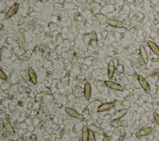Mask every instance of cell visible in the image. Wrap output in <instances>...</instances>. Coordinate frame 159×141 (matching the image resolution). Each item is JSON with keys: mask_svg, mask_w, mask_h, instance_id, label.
<instances>
[{"mask_svg": "<svg viewBox=\"0 0 159 141\" xmlns=\"http://www.w3.org/2000/svg\"><path fill=\"white\" fill-rule=\"evenodd\" d=\"M127 112V109H122L119 111H118V113H116L114 116H113V120H118L119 119H121V117H123V116H124L126 114Z\"/></svg>", "mask_w": 159, "mask_h": 141, "instance_id": "2e32d148", "label": "cell"}, {"mask_svg": "<svg viewBox=\"0 0 159 141\" xmlns=\"http://www.w3.org/2000/svg\"><path fill=\"white\" fill-rule=\"evenodd\" d=\"M21 141H26V139H22Z\"/></svg>", "mask_w": 159, "mask_h": 141, "instance_id": "d4e9b609", "label": "cell"}, {"mask_svg": "<svg viewBox=\"0 0 159 141\" xmlns=\"http://www.w3.org/2000/svg\"><path fill=\"white\" fill-rule=\"evenodd\" d=\"M88 128L94 133H99L101 131V129L99 128L94 125H90L88 127Z\"/></svg>", "mask_w": 159, "mask_h": 141, "instance_id": "e0dca14e", "label": "cell"}, {"mask_svg": "<svg viewBox=\"0 0 159 141\" xmlns=\"http://www.w3.org/2000/svg\"><path fill=\"white\" fill-rule=\"evenodd\" d=\"M97 35L96 33L94 31H92V34H91V40H94V41L96 42L97 41Z\"/></svg>", "mask_w": 159, "mask_h": 141, "instance_id": "44dd1931", "label": "cell"}, {"mask_svg": "<svg viewBox=\"0 0 159 141\" xmlns=\"http://www.w3.org/2000/svg\"><path fill=\"white\" fill-rule=\"evenodd\" d=\"M148 44L149 47L150 48V49L154 52V53L159 56V48L156 44L153 42L152 40H149Z\"/></svg>", "mask_w": 159, "mask_h": 141, "instance_id": "9a60e30c", "label": "cell"}, {"mask_svg": "<svg viewBox=\"0 0 159 141\" xmlns=\"http://www.w3.org/2000/svg\"><path fill=\"white\" fill-rule=\"evenodd\" d=\"M153 116H154L155 121H156V122H157V124L159 126V115L156 113H154Z\"/></svg>", "mask_w": 159, "mask_h": 141, "instance_id": "7402d4cb", "label": "cell"}, {"mask_svg": "<svg viewBox=\"0 0 159 141\" xmlns=\"http://www.w3.org/2000/svg\"><path fill=\"white\" fill-rule=\"evenodd\" d=\"M106 23L108 25L111 26L113 27L116 28H124L126 26L125 25L119 21L115 20V19H108L106 20Z\"/></svg>", "mask_w": 159, "mask_h": 141, "instance_id": "8992f818", "label": "cell"}, {"mask_svg": "<svg viewBox=\"0 0 159 141\" xmlns=\"http://www.w3.org/2000/svg\"><path fill=\"white\" fill-rule=\"evenodd\" d=\"M115 72V64L114 60H111L109 61L108 68V76L109 79H111L114 77Z\"/></svg>", "mask_w": 159, "mask_h": 141, "instance_id": "5b68a950", "label": "cell"}, {"mask_svg": "<svg viewBox=\"0 0 159 141\" xmlns=\"http://www.w3.org/2000/svg\"><path fill=\"white\" fill-rule=\"evenodd\" d=\"M138 80L140 85H141V86L143 88L144 90L147 93H149L150 92V88L149 83H147V81L145 80L144 78L141 75H139Z\"/></svg>", "mask_w": 159, "mask_h": 141, "instance_id": "3957f363", "label": "cell"}, {"mask_svg": "<svg viewBox=\"0 0 159 141\" xmlns=\"http://www.w3.org/2000/svg\"><path fill=\"white\" fill-rule=\"evenodd\" d=\"M111 126L113 127H121L125 126L127 124V122L124 120H113L111 122Z\"/></svg>", "mask_w": 159, "mask_h": 141, "instance_id": "4fadbf2b", "label": "cell"}, {"mask_svg": "<svg viewBox=\"0 0 159 141\" xmlns=\"http://www.w3.org/2000/svg\"><path fill=\"white\" fill-rule=\"evenodd\" d=\"M22 76L24 78V79L27 81H29L30 79H31L29 74H28L25 71H22Z\"/></svg>", "mask_w": 159, "mask_h": 141, "instance_id": "d6986e66", "label": "cell"}, {"mask_svg": "<svg viewBox=\"0 0 159 141\" xmlns=\"http://www.w3.org/2000/svg\"><path fill=\"white\" fill-rule=\"evenodd\" d=\"M24 43H25V40L24 39L23 35H22L20 37V44L22 47V46H24Z\"/></svg>", "mask_w": 159, "mask_h": 141, "instance_id": "603a6c76", "label": "cell"}, {"mask_svg": "<svg viewBox=\"0 0 159 141\" xmlns=\"http://www.w3.org/2000/svg\"><path fill=\"white\" fill-rule=\"evenodd\" d=\"M19 8H20V4H18V3H15V4H14L11 7L10 9L7 11V13L6 14V19H9L11 17H13L14 14L17 13Z\"/></svg>", "mask_w": 159, "mask_h": 141, "instance_id": "6da1fadb", "label": "cell"}, {"mask_svg": "<svg viewBox=\"0 0 159 141\" xmlns=\"http://www.w3.org/2000/svg\"><path fill=\"white\" fill-rule=\"evenodd\" d=\"M140 53H141V55L143 61L144 62L145 64H147L149 62V58L145 48L143 46H140Z\"/></svg>", "mask_w": 159, "mask_h": 141, "instance_id": "8fae6325", "label": "cell"}, {"mask_svg": "<svg viewBox=\"0 0 159 141\" xmlns=\"http://www.w3.org/2000/svg\"><path fill=\"white\" fill-rule=\"evenodd\" d=\"M90 130L87 126H84L82 129V141H88Z\"/></svg>", "mask_w": 159, "mask_h": 141, "instance_id": "5bb4252c", "label": "cell"}, {"mask_svg": "<svg viewBox=\"0 0 159 141\" xmlns=\"http://www.w3.org/2000/svg\"><path fill=\"white\" fill-rule=\"evenodd\" d=\"M0 78L3 80L6 81L7 80V77L6 76V75L5 74V73H4V72L2 70H0Z\"/></svg>", "mask_w": 159, "mask_h": 141, "instance_id": "ffe728a7", "label": "cell"}, {"mask_svg": "<svg viewBox=\"0 0 159 141\" xmlns=\"http://www.w3.org/2000/svg\"><path fill=\"white\" fill-rule=\"evenodd\" d=\"M2 122H3V124L4 126V127L6 129V131L8 132L11 136H14L15 134V131L14 129V128L13 127V126L11 125V124L9 122V121H7L5 117L2 118Z\"/></svg>", "mask_w": 159, "mask_h": 141, "instance_id": "7a4b0ae2", "label": "cell"}, {"mask_svg": "<svg viewBox=\"0 0 159 141\" xmlns=\"http://www.w3.org/2000/svg\"><path fill=\"white\" fill-rule=\"evenodd\" d=\"M153 131V129L151 128H147L145 129H143L140 130L139 131H138L136 134V137H144V136H146L149 135L150 134H151Z\"/></svg>", "mask_w": 159, "mask_h": 141, "instance_id": "9c48e42d", "label": "cell"}, {"mask_svg": "<svg viewBox=\"0 0 159 141\" xmlns=\"http://www.w3.org/2000/svg\"><path fill=\"white\" fill-rule=\"evenodd\" d=\"M104 83L107 87L113 89V90H116V91H123V90H124L123 88L122 87V86H121L119 84H118V83H115V82H113V81H105Z\"/></svg>", "mask_w": 159, "mask_h": 141, "instance_id": "277c9868", "label": "cell"}, {"mask_svg": "<svg viewBox=\"0 0 159 141\" xmlns=\"http://www.w3.org/2000/svg\"><path fill=\"white\" fill-rule=\"evenodd\" d=\"M88 141H96V137H95V136H94V133L93 131H91V130H90V132H89Z\"/></svg>", "mask_w": 159, "mask_h": 141, "instance_id": "ac0fdd59", "label": "cell"}, {"mask_svg": "<svg viewBox=\"0 0 159 141\" xmlns=\"http://www.w3.org/2000/svg\"><path fill=\"white\" fill-rule=\"evenodd\" d=\"M84 95L85 98L86 100H89L92 95V87L90 83L87 82L85 85L84 87Z\"/></svg>", "mask_w": 159, "mask_h": 141, "instance_id": "30bf717a", "label": "cell"}, {"mask_svg": "<svg viewBox=\"0 0 159 141\" xmlns=\"http://www.w3.org/2000/svg\"><path fill=\"white\" fill-rule=\"evenodd\" d=\"M45 141H51V140H49V139H46V140H45Z\"/></svg>", "mask_w": 159, "mask_h": 141, "instance_id": "cb8c5ba5", "label": "cell"}, {"mask_svg": "<svg viewBox=\"0 0 159 141\" xmlns=\"http://www.w3.org/2000/svg\"><path fill=\"white\" fill-rule=\"evenodd\" d=\"M115 106V102H111V103L103 104V105H102L98 107V112H103V111L111 109V108H113V107H114Z\"/></svg>", "mask_w": 159, "mask_h": 141, "instance_id": "52a82bcc", "label": "cell"}, {"mask_svg": "<svg viewBox=\"0 0 159 141\" xmlns=\"http://www.w3.org/2000/svg\"><path fill=\"white\" fill-rule=\"evenodd\" d=\"M65 110L66 111V113L71 116V117L77 118V119H81L82 116L80 113H78L76 110H75L72 108H71V107H66L65 108Z\"/></svg>", "mask_w": 159, "mask_h": 141, "instance_id": "ba28073f", "label": "cell"}, {"mask_svg": "<svg viewBox=\"0 0 159 141\" xmlns=\"http://www.w3.org/2000/svg\"><path fill=\"white\" fill-rule=\"evenodd\" d=\"M28 73L30 78H31V80L32 81V84L36 85L37 82V79L36 73H35L34 70V69L32 67H30L29 68V70H28Z\"/></svg>", "mask_w": 159, "mask_h": 141, "instance_id": "7c38bea8", "label": "cell"}]
</instances>
